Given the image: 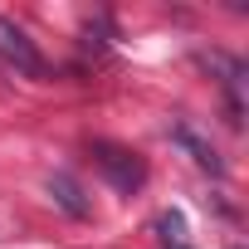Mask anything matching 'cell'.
Returning a JSON list of instances; mask_svg holds the SVG:
<instances>
[{"label":"cell","mask_w":249,"mask_h":249,"mask_svg":"<svg viewBox=\"0 0 249 249\" xmlns=\"http://www.w3.org/2000/svg\"><path fill=\"white\" fill-rule=\"evenodd\" d=\"M93 161L98 171L122 191V196H132L142 181H147V161L132 152V147H117V142H93Z\"/></svg>","instance_id":"obj_1"},{"label":"cell","mask_w":249,"mask_h":249,"mask_svg":"<svg viewBox=\"0 0 249 249\" xmlns=\"http://www.w3.org/2000/svg\"><path fill=\"white\" fill-rule=\"evenodd\" d=\"M0 59L15 64V73H25V78H44V73H49V64H44V54L35 49V39H30L20 25H10L5 15H0Z\"/></svg>","instance_id":"obj_2"},{"label":"cell","mask_w":249,"mask_h":249,"mask_svg":"<svg viewBox=\"0 0 249 249\" xmlns=\"http://www.w3.org/2000/svg\"><path fill=\"white\" fill-rule=\"evenodd\" d=\"M171 142L176 147H186L191 152V161L200 166V171H210V176H225V161H220V152L210 147V137H200L191 122H171Z\"/></svg>","instance_id":"obj_3"},{"label":"cell","mask_w":249,"mask_h":249,"mask_svg":"<svg viewBox=\"0 0 249 249\" xmlns=\"http://www.w3.org/2000/svg\"><path fill=\"white\" fill-rule=\"evenodd\" d=\"M49 196H54V205L69 210L73 220H88V215H93V200L83 196V186H78L69 171H54V176H49Z\"/></svg>","instance_id":"obj_4"},{"label":"cell","mask_w":249,"mask_h":249,"mask_svg":"<svg viewBox=\"0 0 249 249\" xmlns=\"http://www.w3.org/2000/svg\"><path fill=\"white\" fill-rule=\"evenodd\" d=\"M157 234H161L166 249H191V239H186V215H181V210H161V215H157Z\"/></svg>","instance_id":"obj_5"}]
</instances>
